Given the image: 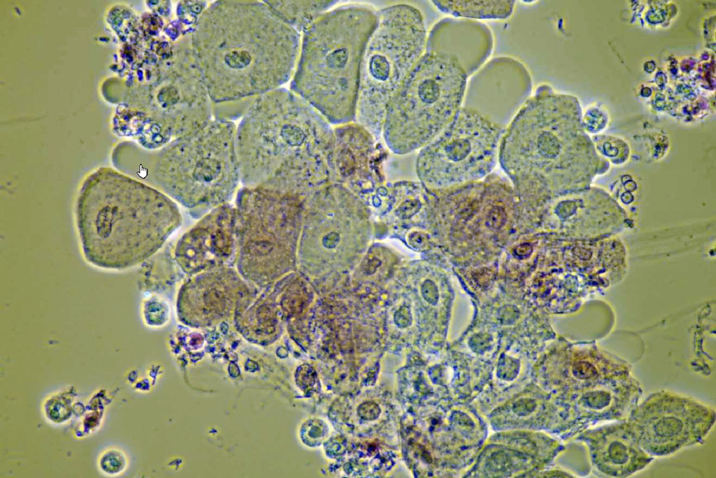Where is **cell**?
<instances>
[{
  "instance_id": "obj_14",
  "label": "cell",
  "mask_w": 716,
  "mask_h": 478,
  "mask_svg": "<svg viewBox=\"0 0 716 478\" xmlns=\"http://www.w3.org/2000/svg\"><path fill=\"white\" fill-rule=\"evenodd\" d=\"M577 439L587 447L593 467L608 477L630 476L653 460L641 448L638 434L627 419L589 428Z\"/></svg>"
},
{
  "instance_id": "obj_20",
  "label": "cell",
  "mask_w": 716,
  "mask_h": 478,
  "mask_svg": "<svg viewBox=\"0 0 716 478\" xmlns=\"http://www.w3.org/2000/svg\"><path fill=\"white\" fill-rule=\"evenodd\" d=\"M408 241L415 248L424 251L427 250L431 244L430 236L422 232H413L409 235Z\"/></svg>"
},
{
  "instance_id": "obj_21",
  "label": "cell",
  "mask_w": 716,
  "mask_h": 478,
  "mask_svg": "<svg viewBox=\"0 0 716 478\" xmlns=\"http://www.w3.org/2000/svg\"><path fill=\"white\" fill-rule=\"evenodd\" d=\"M422 293L424 299L431 304H436L438 301V290L435 284L428 280L426 281L422 287Z\"/></svg>"
},
{
  "instance_id": "obj_2",
  "label": "cell",
  "mask_w": 716,
  "mask_h": 478,
  "mask_svg": "<svg viewBox=\"0 0 716 478\" xmlns=\"http://www.w3.org/2000/svg\"><path fill=\"white\" fill-rule=\"evenodd\" d=\"M330 125L292 90L257 97L236 127L241 183L254 187L269 178L278 189L307 195L333 182Z\"/></svg>"
},
{
  "instance_id": "obj_6",
  "label": "cell",
  "mask_w": 716,
  "mask_h": 478,
  "mask_svg": "<svg viewBox=\"0 0 716 478\" xmlns=\"http://www.w3.org/2000/svg\"><path fill=\"white\" fill-rule=\"evenodd\" d=\"M236 134L233 122L210 120L162 148L150 166L119 170L187 208L215 209L232 199L241 182Z\"/></svg>"
},
{
  "instance_id": "obj_19",
  "label": "cell",
  "mask_w": 716,
  "mask_h": 478,
  "mask_svg": "<svg viewBox=\"0 0 716 478\" xmlns=\"http://www.w3.org/2000/svg\"><path fill=\"white\" fill-rule=\"evenodd\" d=\"M97 464L103 474L108 476H117L127 470L129 458L122 449L113 447L101 452L98 458Z\"/></svg>"
},
{
  "instance_id": "obj_16",
  "label": "cell",
  "mask_w": 716,
  "mask_h": 478,
  "mask_svg": "<svg viewBox=\"0 0 716 478\" xmlns=\"http://www.w3.org/2000/svg\"><path fill=\"white\" fill-rule=\"evenodd\" d=\"M236 209L220 205L193 230L180 243V258L185 260H202L208 257L228 255L232 246V230Z\"/></svg>"
},
{
  "instance_id": "obj_4",
  "label": "cell",
  "mask_w": 716,
  "mask_h": 478,
  "mask_svg": "<svg viewBox=\"0 0 716 478\" xmlns=\"http://www.w3.org/2000/svg\"><path fill=\"white\" fill-rule=\"evenodd\" d=\"M377 23V11L351 4L329 10L303 32L290 90L330 124L355 122L362 59Z\"/></svg>"
},
{
  "instance_id": "obj_9",
  "label": "cell",
  "mask_w": 716,
  "mask_h": 478,
  "mask_svg": "<svg viewBox=\"0 0 716 478\" xmlns=\"http://www.w3.org/2000/svg\"><path fill=\"white\" fill-rule=\"evenodd\" d=\"M505 127L462 106L447 127L422 148L415 160L418 181L428 190L462 185L493 171Z\"/></svg>"
},
{
  "instance_id": "obj_8",
  "label": "cell",
  "mask_w": 716,
  "mask_h": 478,
  "mask_svg": "<svg viewBox=\"0 0 716 478\" xmlns=\"http://www.w3.org/2000/svg\"><path fill=\"white\" fill-rule=\"evenodd\" d=\"M377 14L362 59L355 122L380 141L387 106L425 52L427 35L413 6L392 5Z\"/></svg>"
},
{
  "instance_id": "obj_1",
  "label": "cell",
  "mask_w": 716,
  "mask_h": 478,
  "mask_svg": "<svg viewBox=\"0 0 716 478\" xmlns=\"http://www.w3.org/2000/svg\"><path fill=\"white\" fill-rule=\"evenodd\" d=\"M299 32L266 1H222L207 6L191 34L213 113L259 96L292 78Z\"/></svg>"
},
{
  "instance_id": "obj_15",
  "label": "cell",
  "mask_w": 716,
  "mask_h": 478,
  "mask_svg": "<svg viewBox=\"0 0 716 478\" xmlns=\"http://www.w3.org/2000/svg\"><path fill=\"white\" fill-rule=\"evenodd\" d=\"M493 44L492 31L485 24L465 18L445 17L429 31L425 52L453 58L468 77L485 64Z\"/></svg>"
},
{
  "instance_id": "obj_13",
  "label": "cell",
  "mask_w": 716,
  "mask_h": 478,
  "mask_svg": "<svg viewBox=\"0 0 716 478\" xmlns=\"http://www.w3.org/2000/svg\"><path fill=\"white\" fill-rule=\"evenodd\" d=\"M532 83L529 71L516 59L493 58L467 83L464 106L482 113L492 106H506L515 114L531 97Z\"/></svg>"
},
{
  "instance_id": "obj_18",
  "label": "cell",
  "mask_w": 716,
  "mask_h": 478,
  "mask_svg": "<svg viewBox=\"0 0 716 478\" xmlns=\"http://www.w3.org/2000/svg\"><path fill=\"white\" fill-rule=\"evenodd\" d=\"M267 4L298 32L304 31L336 3L335 1H268Z\"/></svg>"
},
{
  "instance_id": "obj_7",
  "label": "cell",
  "mask_w": 716,
  "mask_h": 478,
  "mask_svg": "<svg viewBox=\"0 0 716 478\" xmlns=\"http://www.w3.org/2000/svg\"><path fill=\"white\" fill-rule=\"evenodd\" d=\"M467 78L453 58L425 52L387 106V148L405 155L436 137L461 108Z\"/></svg>"
},
{
  "instance_id": "obj_17",
  "label": "cell",
  "mask_w": 716,
  "mask_h": 478,
  "mask_svg": "<svg viewBox=\"0 0 716 478\" xmlns=\"http://www.w3.org/2000/svg\"><path fill=\"white\" fill-rule=\"evenodd\" d=\"M441 12L455 17L503 20L513 12L514 1H433Z\"/></svg>"
},
{
  "instance_id": "obj_22",
  "label": "cell",
  "mask_w": 716,
  "mask_h": 478,
  "mask_svg": "<svg viewBox=\"0 0 716 478\" xmlns=\"http://www.w3.org/2000/svg\"><path fill=\"white\" fill-rule=\"evenodd\" d=\"M341 239V234L334 230L326 233L322 238V244L327 249L336 248Z\"/></svg>"
},
{
  "instance_id": "obj_10",
  "label": "cell",
  "mask_w": 716,
  "mask_h": 478,
  "mask_svg": "<svg viewBox=\"0 0 716 478\" xmlns=\"http://www.w3.org/2000/svg\"><path fill=\"white\" fill-rule=\"evenodd\" d=\"M715 411L686 396L654 393L631 411L627 421L641 448L652 457L666 456L698 444L715 422Z\"/></svg>"
},
{
  "instance_id": "obj_5",
  "label": "cell",
  "mask_w": 716,
  "mask_h": 478,
  "mask_svg": "<svg viewBox=\"0 0 716 478\" xmlns=\"http://www.w3.org/2000/svg\"><path fill=\"white\" fill-rule=\"evenodd\" d=\"M573 104L540 85L505 128L498 160L524 208L565 189L573 160Z\"/></svg>"
},
{
  "instance_id": "obj_11",
  "label": "cell",
  "mask_w": 716,
  "mask_h": 478,
  "mask_svg": "<svg viewBox=\"0 0 716 478\" xmlns=\"http://www.w3.org/2000/svg\"><path fill=\"white\" fill-rule=\"evenodd\" d=\"M304 199L263 185L243 186L236 198L240 223L241 258L246 262H268L280 246L284 225L303 209Z\"/></svg>"
},
{
  "instance_id": "obj_23",
  "label": "cell",
  "mask_w": 716,
  "mask_h": 478,
  "mask_svg": "<svg viewBox=\"0 0 716 478\" xmlns=\"http://www.w3.org/2000/svg\"><path fill=\"white\" fill-rule=\"evenodd\" d=\"M533 248V246L530 243L524 242L515 246L513 253L518 259H526L531 255Z\"/></svg>"
},
{
  "instance_id": "obj_3",
  "label": "cell",
  "mask_w": 716,
  "mask_h": 478,
  "mask_svg": "<svg viewBox=\"0 0 716 478\" xmlns=\"http://www.w3.org/2000/svg\"><path fill=\"white\" fill-rule=\"evenodd\" d=\"M179 217L165 193L110 167L88 174L75 201L83 253L104 268L129 267L150 255Z\"/></svg>"
},
{
  "instance_id": "obj_12",
  "label": "cell",
  "mask_w": 716,
  "mask_h": 478,
  "mask_svg": "<svg viewBox=\"0 0 716 478\" xmlns=\"http://www.w3.org/2000/svg\"><path fill=\"white\" fill-rule=\"evenodd\" d=\"M333 131L334 182L346 186L365 203L375 204L387 188L384 167L388 149L357 122L337 125Z\"/></svg>"
}]
</instances>
